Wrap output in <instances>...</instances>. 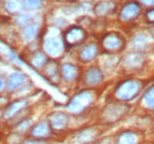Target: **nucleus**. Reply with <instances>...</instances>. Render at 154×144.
Wrapping results in <instances>:
<instances>
[{"instance_id": "nucleus-1", "label": "nucleus", "mask_w": 154, "mask_h": 144, "mask_svg": "<svg viewBox=\"0 0 154 144\" xmlns=\"http://www.w3.org/2000/svg\"><path fill=\"white\" fill-rule=\"evenodd\" d=\"M141 90V83L135 79H127L117 85L115 90V97L120 100L127 102L135 98V96Z\"/></svg>"}, {"instance_id": "nucleus-2", "label": "nucleus", "mask_w": 154, "mask_h": 144, "mask_svg": "<svg viewBox=\"0 0 154 144\" xmlns=\"http://www.w3.org/2000/svg\"><path fill=\"white\" fill-rule=\"evenodd\" d=\"M93 99H94L93 92H90V91H82V92L77 93L76 96H74L72 99L69 102L68 110L71 113L78 115V113L83 112L85 109L91 104Z\"/></svg>"}, {"instance_id": "nucleus-3", "label": "nucleus", "mask_w": 154, "mask_h": 144, "mask_svg": "<svg viewBox=\"0 0 154 144\" xmlns=\"http://www.w3.org/2000/svg\"><path fill=\"white\" fill-rule=\"evenodd\" d=\"M63 39L68 47L76 46L85 39V31L79 26H71L64 32Z\"/></svg>"}, {"instance_id": "nucleus-4", "label": "nucleus", "mask_w": 154, "mask_h": 144, "mask_svg": "<svg viewBox=\"0 0 154 144\" xmlns=\"http://www.w3.org/2000/svg\"><path fill=\"white\" fill-rule=\"evenodd\" d=\"M125 40L119 33L112 32L103 37L102 39V47L108 52H116L123 47Z\"/></svg>"}, {"instance_id": "nucleus-5", "label": "nucleus", "mask_w": 154, "mask_h": 144, "mask_svg": "<svg viewBox=\"0 0 154 144\" xmlns=\"http://www.w3.org/2000/svg\"><path fill=\"white\" fill-rule=\"evenodd\" d=\"M64 45L59 36H49L44 40V50L51 57H58L63 52Z\"/></svg>"}, {"instance_id": "nucleus-6", "label": "nucleus", "mask_w": 154, "mask_h": 144, "mask_svg": "<svg viewBox=\"0 0 154 144\" xmlns=\"http://www.w3.org/2000/svg\"><path fill=\"white\" fill-rule=\"evenodd\" d=\"M127 111H128L127 105L110 104L104 108L103 112H102V117L106 122H114L116 119H119L120 117H122Z\"/></svg>"}, {"instance_id": "nucleus-7", "label": "nucleus", "mask_w": 154, "mask_h": 144, "mask_svg": "<svg viewBox=\"0 0 154 144\" xmlns=\"http://www.w3.org/2000/svg\"><path fill=\"white\" fill-rule=\"evenodd\" d=\"M51 135H52V128L46 121L39 122L31 130V137L35 140H46Z\"/></svg>"}, {"instance_id": "nucleus-8", "label": "nucleus", "mask_w": 154, "mask_h": 144, "mask_svg": "<svg viewBox=\"0 0 154 144\" xmlns=\"http://www.w3.org/2000/svg\"><path fill=\"white\" fill-rule=\"evenodd\" d=\"M140 13V5L135 1H131L123 6L120 13V18L123 21H131L135 19Z\"/></svg>"}, {"instance_id": "nucleus-9", "label": "nucleus", "mask_w": 154, "mask_h": 144, "mask_svg": "<svg viewBox=\"0 0 154 144\" xmlns=\"http://www.w3.org/2000/svg\"><path fill=\"white\" fill-rule=\"evenodd\" d=\"M49 122L52 129L55 130H63L69 124V116L64 112H54L49 116Z\"/></svg>"}, {"instance_id": "nucleus-10", "label": "nucleus", "mask_w": 154, "mask_h": 144, "mask_svg": "<svg viewBox=\"0 0 154 144\" xmlns=\"http://www.w3.org/2000/svg\"><path fill=\"white\" fill-rule=\"evenodd\" d=\"M103 80V73L98 68H91L85 72L84 76V83L88 86H95L98 85Z\"/></svg>"}, {"instance_id": "nucleus-11", "label": "nucleus", "mask_w": 154, "mask_h": 144, "mask_svg": "<svg viewBox=\"0 0 154 144\" xmlns=\"http://www.w3.org/2000/svg\"><path fill=\"white\" fill-rule=\"evenodd\" d=\"M145 62V56L141 52H132L127 54L123 59V64L128 69H137L141 68Z\"/></svg>"}, {"instance_id": "nucleus-12", "label": "nucleus", "mask_w": 154, "mask_h": 144, "mask_svg": "<svg viewBox=\"0 0 154 144\" xmlns=\"http://www.w3.org/2000/svg\"><path fill=\"white\" fill-rule=\"evenodd\" d=\"M60 74L63 77V79L65 82H74L78 76V68L74 64H70V63H65L60 66Z\"/></svg>"}, {"instance_id": "nucleus-13", "label": "nucleus", "mask_w": 154, "mask_h": 144, "mask_svg": "<svg viewBox=\"0 0 154 144\" xmlns=\"http://www.w3.org/2000/svg\"><path fill=\"white\" fill-rule=\"evenodd\" d=\"M26 82V76H24L23 73L16 72L13 74H11L8 77L7 80V90L8 91H14L17 89H19L23 84H25Z\"/></svg>"}, {"instance_id": "nucleus-14", "label": "nucleus", "mask_w": 154, "mask_h": 144, "mask_svg": "<svg viewBox=\"0 0 154 144\" xmlns=\"http://www.w3.org/2000/svg\"><path fill=\"white\" fill-rule=\"evenodd\" d=\"M25 105H26V100H25V99L13 102L12 104H10L8 106H6V109H5V111H4L5 118H6V119H10V118L14 117L21 109L25 108Z\"/></svg>"}, {"instance_id": "nucleus-15", "label": "nucleus", "mask_w": 154, "mask_h": 144, "mask_svg": "<svg viewBox=\"0 0 154 144\" xmlns=\"http://www.w3.org/2000/svg\"><path fill=\"white\" fill-rule=\"evenodd\" d=\"M98 52V47H97L96 44H89L87 46H84L81 52H79V58L84 62H89V60H93L95 57L97 56Z\"/></svg>"}, {"instance_id": "nucleus-16", "label": "nucleus", "mask_w": 154, "mask_h": 144, "mask_svg": "<svg viewBox=\"0 0 154 144\" xmlns=\"http://www.w3.org/2000/svg\"><path fill=\"white\" fill-rule=\"evenodd\" d=\"M97 136V131L93 128L89 129H84L83 131H81L77 136V142L81 144H88L91 143Z\"/></svg>"}, {"instance_id": "nucleus-17", "label": "nucleus", "mask_w": 154, "mask_h": 144, "mask_svg": "<svg viewBox=\"0 0 154 144\" xmlns=\"http://www.w3.org/2000/svg\"><path fill=\"white\" fill-rule=\"evenodd\" d=\"M30 63L36 69H40L44 65H46L48 64V58H46L45 52H43V51H35L33 53L31 54V57H30Z\"/></svg>"}, {"instance_id": "nucleus-18", "label": "nucleus", "mask_w": 154, "mask_h": 144, "mask_svg": "<svg viewBox=\"0 0 154 144\" xmlns=\"http://www.w3.org/2000/svg\"><path fill=\"white\" fill-rule=\"evenodd\" d=\"M115 10V4L113 1H101L95 5L94 12L97 16H106Z\"/></svg>"}, {"instance_id": "nucleus-19", "label": "nucleus", "mask_w": 154, "mask_h": 144, "mask_svg": "<svg viewBox=\"0 0 154 144\" xmlns=\"http://www.w3.org/2000/svg\"><path fill=\"white\" fill-rule=\"evenodd\" d=\"M137 137L133 131H123L117 136V144H136Z\"/></svg>"}, {"instance_id": "nucleus-20", "label": "nucleus", "mask_w": 154, "mask_h": 144, "mask_svg": "<svg viewBox=\"0 0 154 144\" xmlns=\"http://www.w3.org/2000/svg\"><path fill=\"white\" fill-rule=\"evenodd\" d=\"M38 32V25L37 24H29L26 25L23 31H21V36L26 41H31L32 39H35Z\"/></svg>"}, {"instance_id": "nucleus-21", "label": "nucleus", "mask_w": 154, "mask_h": 144, "mask_svg": "<svg viewBox=\"0 0 154 144\" xmlns=\"http://www.w3.org/2000/svg\"><path fill=\"white\" fill-rule=\"evenodd\" d=\"M5 7L11 13H19L23 11L24 5H23V2H20L19 0H6Z\"/></svg>"}, {"instance_id": "nucleus-22", "label": "nucleus", "mask_w": 154, "mask_h": 144, "mask_svg": "<svg viewBox=\"0 0 154 144\" xmlns=\"http://www.w3.org/2000/svg\"><path fill=\"white\" fill-rule=\"evenodd\" d=\"M143 103L146 106L154 109V85L146 91V93L143 96Z\"/></svg>"}, {"instance_id": "nucleus-23", "label": "nucleus", "mask_w": 154, "mask_h": 144, "mask_svg": "<svg viewBox=\"0 0 154 144\" xmlns=\"http://www.w3.org/2000/svg\"><path fill=\"white\" fill-rule=\"evenodd\" d=\"M147 44H148V40H147V37L145 34H137L134 38V46L137 50L145 49L147 46Z\"/></svg>"}, {"instance_id": "nucleus-24", "label": "nucleus", "mask_w": 154, "mask_h": 144, "mask_svg": "<svg viewBox=\"0 0 154 144\" xmlns=\"http://www.w3.org/2000/svg\"><path fill=\"white\" fill-rule=\"evenodd\" d=\"M24 7L27 10H38L42 7V1L40 0H24Z\"/></svg>"}, {"instance_id": "nucleus-25", "label": "nucleus", "mask_w": 154, "mask_h": 144, "mask_svg": "<svg viewBox=\"0 0 154 144\" xmlns=\"http://www.w3.org/2000/svg\"><path fill=\"white\" fill-rule=\"evenodd\" d=\"M146 19H147L148 22L153 24L154 22V8L153 10H148V11H147V13H146Z\"/></svg>"}, {"instance_id": "nucleus-26", "label": "nucleus", "mask_w": 154, "mask_h": 144, "mask_svg": "<svg viewBox=\"0 0 154 144\" xmlns=\"http://www.w3.org/2000/svg\"><path fill=\"white\" fill-rule=\"evenodd\" d=\"M140 1L146 6H154V0H140Z\"/></svg>"}, {"instance_id": "nucleus-27", "label": "nucleus", "mask_w": 154, "mask_h": 144, "mask_svg": "<svg viewBox=\"0 0 154 144\" xmlns=\"http://www.w3.org/2000/svg\"><path fill=\"white\" fill-rule=\"evenodd\" d=\"M4 86H5V83H4V79L0 77V91L4 89Z\"/></svg>"}, {"instance_id": "nucleus-28", "label": "nucleus", "mask_w": 154, "mask_h": 144, "mask_svg": "<svg viewBox=\"0 0 154 144\" xmlns=\"http://www.w3.org/2000/svg\"><path fill=\"white\" fill-rule=\"evenodd\" d=\"M24 144H39L38 142H33V141H32V142H26V143H24Z\"/></svg>"}, {"instance_id": "nucleus-29", "label": "nucleus", "mask_w": 154, "mask_h": 144, "mask_svg": "<svg viewBox=\"0 0 154 144\" xmlns=\"http://www.w3.org/2000/svg\"><path fill=\"white\" fill-rule=\"evenodd\" d=\"M151 34H152V36L154 37V26L152 27V28H151Z\"/></svg>"}]
</instances>
